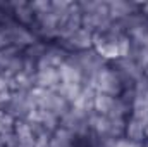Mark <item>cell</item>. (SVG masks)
I'll return each mask as SVG.
<instances>
[{
  "instance_id": "7402d4cb",
  "label": "cell",
  "mask_w": 148,
  "mask_h": 147,
  "mask_svg": "<svg viewBox=\"0 0 148 147\" xmlns=\"http://www.w3.org/2000/svg\"><path fill=\"white\" fill-rule=\"evenodd\" d=\"M114 147H143V146L133 144V142H129V140H126V139H117L115 144H114Z\"/></svg>"
},
{
  "instance_id": "30bf717a",
  "label": "cell",
  "mask_w": 148,
  "mask_h": 147,
  "mask_svg": "<svg viewBox=\"0 0 148 147\" xmlns=\"http://www.w3.org/2000/svg\"><path fill=\"white\" fill-rule=\"evenodd\" d=\"M81 23H83V14L77 7V2H73L71 9L59 23V38H67L69 35H73L74 31H77L81 28Z\"/></svg>"
},
{
  "instance_id": "9a60e30c",
  "label": "cell",
  "mask_w": 148,
  "mask_h": 147,
  "mask_svg": "<svg viewBox=\"0 0 148 147\" xmlns=\"http://www.w3.org/2000/svg\"><path fill=\"white\" fill-rule=\"evenodd\" d=\"M59 74H60V83H66V85H83L84 83L81 71L69 59L59 68Z\"/></svg>"
},
{
  "instance_id": "ac0fdd59",
  "label": "cell",
  "mask_w": 148,
  "mask_h": 147,
  "mask_svg": "<svg viewBox=\"0 0 148 147\" xmlns=\"http://www.w3.org/2000/svg\"><path fill=\"white\" fill-rule=\"evenodd\" d=\"M81 90H83V85H66V83H60V85L57 87V94H59L60 97H64L71 106L77 101Z\"/></svg>"
},
{
  "instance_id": "2e32d148",
  "label": "cell",
  "mask_w": 148,
  "mask_h": 147,
  "mask_svg": "<svg viewBox=\"0 0 148 147\" xmlns=\"http://www.w3.org/2000/svg\"><path fill=\"white\" fill-rule=\"evenodd\" d=\"M74 140H76L74 133H71L69 130H66L62 126H59L50 137V147H73Z\"/></svg>"
},
{
  "instance_id": "8fae6325",
  "label": "cell",
  "mask_w": 148,
  "mask_h": 147,
  "mask_svg": "<svg viewBox=\"0 0 148 147\" xmlns=\"http://www.w3.org/2000/svg\"><path fill=\"white\" fill-rule=\"evenodd\" d=\"M147 133H148V125L133 118V116H127L126 119V126H124V139L133 142V144H140L143 146L145 140H147Z\"/></svg>"
},
{
  "instance_id": "4fadbf2b",
  "label": "cell",
  "mask_w": 148,
  "mask_h": 147,
  "mask_svg": "<svg viewBox=\"0 0 148 147\" xmlns=\"http://www.w3.org/2000/svg\"><path fill=\"white\" fill-rule=\"evenodd\" d=\"M35 81H36V88L57 90V87L60 85L59 68H38L36 74H35Z\"/></svg>"
},
{
  "instance_id": "603a6c76",
  "label": "cell",
  "mask_w": 148,
  "mask_h": 147,
  "mask_svg": "<svg viewBox=\"0 0 148 147\" xmlns=\"http://www.w3.org/2000/svg\"><path fill=\"white\" fill-rule=\"evenodd\" d=\"M10 88H9V81L3 78V76H0V95L2 94H5V92H9Z\"/></svg>"
},
{
  "instance_id": "3957f363",
  "label": "cell",
  "mask_w": 148,
  "mask_h": 147,
  "mask_svg": "<svg viewBox=\"0 0 148 147\" xmlns=\"http://www.w3.org/2000/svg\"><path fill=\"white\" fill-rule=\"evenodd\" d=\"M0 111H3L14 121L29 119L31 114L36 111V104H35V99H33L31 92H16V90L12 92L10 90V94L2 102Z\"/></svg>"
},
{
  "instance_id": "ffe728a7",
  "label": "cell",
  "mask_w": 148,
  "mask_h": 147,
  "mask_svg": "<svg viewBox=\"0 0 148 147\" xmlns=\"http://www.w3.org/2000/svg\"><path fill=\"white\" fill-rule=\"evenodd\" d=\"M50 137L48 133H43V135H36L35 137V146L33 147H50Z\"/></svg>"
},
{
  "instance_id": "44dd1931",
  "label": "cell",
  "mask_w": 148,
  "mask_h": 147,
  "mask_svg": "<svg viewBox=\"0 0 148 147\" xmlns=\"http://www.w3.org/2000/svg\"><path fill=\"white\" fill-rule=\"evenodd\" d=\"M9 45H10V42H9V37H7V31H5L3 24H0V49H5Z\"/></svg>"
},
{
  "instance_id": "5bb4252c",
  "label": "cell",
  "mask_w": 148,
  "mask_h": 147,
  "mask_svg": "<svg viewBox=\"0 0 148 147\" xmlns=\"http://www.w3.org/2000/svg\"><path fill=\"white\" fill-rule=\"evenodd\" d=\"M12 17L14 21H17L19 24L31 28L35 24V12L31 7V2H23V0H14V7H12Z\"/></svg>"
},
{
  "instance_id": "8992f818",
  "label": "cell",
  "mask_w": 148,
  "mask_h": 147,
  "mask_svg": "<svg viewBox=\"0 0 148 147\" xmlns=\"http://www.w3.org/2000/svg\"><path fill=\"white\" fill-rule=\"evenodd\" d=\"M3 28L7 31V37H9V42L10 45L14 47H19V49H26L29 45H33L35 42H38V37L31 31V28H26L23 24H19L17 21H14V17L7 19L3 23Z\"/></svg>"
},
{
  "instance_id": "7a4b0ae2",
  "label": "cell",
  "mask_w": 148,
  "mask_h": 147,
  "mask_svg": "<svg viewBox=\"0 0 148 147\" xmlns=\"http://www.w3.org/2000/svg\"><path fill=\"white\" fill-rule=\"evenodd\" d=\"M74 66L81 71L83 74V80L84 83L83 85H91L93 80L97 78V74L100 73L107 64L109 61L103 59L93 47L88 49V50H83V52H76V54H69L67 57Z\"/></svg>"
},
{
  "instance_id": "6da1fadb",
  "label": "cell",
  "mask_w": 148,
  "mask_h": 147,
  "mask_svg": "<svg viewBox=\"0 0 148 147\" xmlns=\"http://www.w3.org/2000/svg\"><path fill=\"white\" fill-rule=\"evenodd\" d=\"M77 7L83 14L81 28H84L90 33L103 31L112 23L109 5L105 0H81L77 2Z\"/></svg>"
},
{
  "instance_id": "d6986e66",
  "label": "cell",
  "mask_w": 148,
  "mask_h": 147,
  "mask_svg": "<svg viewBox=\"0 0 148 147\" xmlns=\"http://www.w3.org/2000/svg\"><path fill=\"white\" fill-rule=\"evenodd\" d=\"M12 126H14V119L10 116H7L3 111H0V135H3L5 132L12 130Z\"/></svg>"
},
{
  "instance_id": "ba28073f",
  "label": "cell",
  "mask_w": 148,
  "mask_h": 147,
  "mask_svg": "<svg viewBox=\"0 0 148 147\" xmlns=\"http://www.w3.org/2000/svg\"><path fill=\"white\" fill-rule=\"evenodd\" d=\"M55 42L59 45H62L69 54H76V52H83V50H88L93 47V33L86 31L84 28H79L67 38H59Z\"/></svg>"
},
{
  "instance_id": "5b68a950",
  "label": "cell",
  "mask_w": 148,
  "mask_h": 147,
  "mask_svg": "<svg viewBox=\"0 0 148 147\" xmlns=\"http://www.w3.org/2000/svg\"><path fill=\"white\" fill-rule=\"evenodd\" d=\"M91 87L98 94H105V95H110V97H119L126 90L124 81L121 80L119 73L112 68L110 64H107L100 73L97 74V78L93 80Z\"/></svg>"
},
{
  "instance_id": "cb8c5ba5",
  "label": "cell",
  "mask_w": 148,
  "mask_h": 147,
  "mask_svg": "<svg viewBox=\"0 0 148 147\" xmlns=\"http://www.w3.org/2000/svg\"><path fill=\"white\" fill-rule=\"evenodd\" d=\"M143 147H148V133H147V140H145V144H143Z\"/></svg>"
},
{
  "instance_id": "52a82bcc",
  "label": "cell",
  "mask_w": 148,
  "mask_h": 147,
  "mask_svg": "<svg viewBox=\"0 0 148 147\" xmlns=\"http://www.w3.org/2000/svg\"><path fill=\"white\" fill-rule=\"evenodd\" d=\"M109 64L119 73L121 80H122L124 85H126V88H131V87L134 85V81L140 80V78L145 74L143 69H141L133 59H129V57H119V59H115V61H110Z\"/></svg>"
},
{
  "instance_id": "9c48e42d",
  "label": "cell",
  "mask_w": 148,
  "mask_h": 147,
  "mask_svg": "<svg viewBox=\"0 0 148 147\" xmlns=\"http://www.w3.org/2000/svg\"><path fill=\"white\" fill-rule=\"evenodd\" d=\"M69 57V52L59 45L57 42H48L41 59L38 61V68H60Z\"/></svg>"
},
{
  "instance_id": "277c9868",
  "label": "cell",
  "mask_w": 148,
  "mask_h": 147,
  "mask_svg": "<svg viewBox=\"0 0 148 147\" xmlns=\"http://www.w3.org/2000/svg\"><path fill=\"white\" fill-rule=\"evenodd\" d=\"M31 95L35 99L36 109L53 112L55 116L62 118L67 111L71 109V104L57 94V90H43V88H33Z\"/></svg>"
},
{
  "instance_id": "7c38bea8",
  "label": "cell",
  "mask_w": 148,
  "mask_h": 147,
  "mask_svg": "<svg viewBox=\"0 0 148 147\" xmlns=\"http://www.w3.org/2000/svg\"><path fill=\"white\" fill-rule=\"evenodd\" d=\"M109 14L112 21H121L138 10H141V3L138 2H127V0H109Z\"/></svg>"
},
{
  "instance_id": "e0dca14e",
  "label": "cell",
  "mask_w": 148,
  "mask_h": 147,
  "mask_svg": "<svg viewBox=\"0 0 148 147\" xmlns=\"http://www.w3.org/2000/svg\"><path fill=\"white\" fill-rule=\"evenodd\" d=\"M23 54V49L19 47H14V45H9L5 49H0V76H3L7 68L12 64V61L16 57H19Z\"/></svg>"
}]
</instances>
